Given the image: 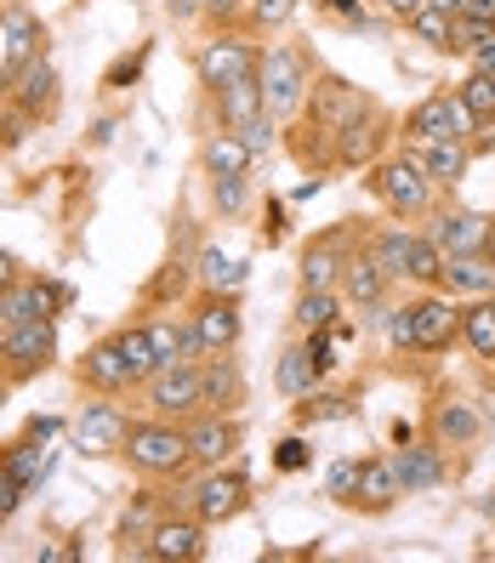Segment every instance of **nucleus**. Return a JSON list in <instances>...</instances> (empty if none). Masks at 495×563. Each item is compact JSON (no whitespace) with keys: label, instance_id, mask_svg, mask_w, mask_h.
I'll return each instance as SVG.
<instances>
[{"label":"nucleus","instance_id":"obj_3","mask_svg":"<svg viewBox=\"0 0 495 563\" xmlns=\"http://www.w3.org/2000/svg\"><path fill=\"white\" fill-rule=\"evenodd\" d=\"M433 177H427V165L416 148H399V154H382L371 165V194L393 211V217H427L433 211Z\"/></svg>","mask_w":495,"mask_h":563},{"label":"nucleus","instance_id":"obj_47","mask_svg":"<svg viewBox=\"0 0 495 563\" xmlns=\"http://www.w3.org/2000/svg\"><path fill=\"white\" fill-rule=\"evenodd\" d=\"M290 12H296V0H245V18L256 29H279V23H290Z\"/></svg>","mask_w":495,"mask_h":563},{"label":"nucleus","instance_id":"obj_54","mask_svg":"<svg viewBox=\"0 0 495 563\" xmlns=\"http://www.w3.org/2000/svg\"><path fill=\"white\" fill-rule=\"evenodd\" d=\"M468 18H479L484 29H495V0H468Z\"/></svg>","mask_w":495,"mask_h":563},{"label":"nucleus","instance_id":"obj_14","mask_svg":"<svg viewBox=\"0 0 495 563\" xmlns=\"http://www.w3.org/2000/svg\"><path fill=\"white\" fill-rule=\"evenodd\" d=\"M80 387L103 393V399H120V393H138V382H131V371H125V353H120V342H114V336H103V342H91V347H86V358H80Z\"/></svg>","mask_w":495,"mask_h":563},{"label":"nucleus","instance_id":"obj_25","mask_svg":"<svg viewBox=\"0 0 495 563\" xmlns=\"http://www.w3.org/2000/svg\"><path fill=\"white\" fill-rule=\"evenodd\" d=\"M200 165H206V177H251V165L256 154L240 143V131H211V137L200 143Z\"/></svg>","mask_w":495,"mask_h":563},{"label":"nucleus","instance_id":"obj_51","mask_svg":"<svg viewBox=\"0 0 495 563\" xmlns=\"http://www.w3.org/2000/svg\"><path fill=\"white\" fill-rule=\"evenodd\" d=\"M200 12H206L211 23H222V18H240L245 0H200Z\"/></svg>","mask_w":495,"mask_h":563},{"label":"nucleus","instance_id":"obj_5","mask_svg":"<svg viewBox=\"0 0 495 563\" xmlns=\"http://www.w3.org/2000/svg\"><path fill=\"white\" fill-rule=\"evenodd\" d=\"M473 125H479V114L461 103V91H433V97H421V103L399 120V137H405V148L439 143V137H461V143H468Z\"/></svg>","mask_w":495,"mask_h":563},{"label":"nucleus","instance_id":"obj_34","mask_svg":"<svg viewBox=\"0 0 495 563\" xmlns=\"http://www.w3.org/2000/svg\"><path fill=\"white\" fill-rule=\"evenodd\" d=\"M410 228H376L371 240H359L371 256H376V268L387 274V279H405V256H410Z\"/></svg>","mask_w":495,"mask_h":563},{"label":"nucleus","instance_id":"obj_21","mask_svg":"<svg viewBox=\"0 0 495 563\" xmlns=\"http://www.w3.org/2000/svg\"><path fill=\"white\" fill-rule=\"evenodd\" d=\"M399 495H405V489H399V473H393V455L359 461V489H353V507H359V512H387Z\"/></svg>","mask_w":495,"mask_h":563},{"label":"nucleus","instance_id":"obj_57","mask_svg":"<svg viewBox=\"0 0 495 563\" xmlns=\"http://www.w3.org/2000/svg\"><path fill=\"white\" fill-rule=\"evenodd\" d=\"M410 439H416V427H410V421H393V450L410 444Z\"/></svg>","mask_w":495,"mask_h":563},{"label":"nucleus","instance_id":"obj_48","mask_svg":"<svg viewBox=\"0 0 495 563\" xmlns=\"http://www.w3.org/2000/svg\"><path fill=\"white\" fill-rule=\"evenodd\" d=\"M172 324H177V364H200L206 358L200 324H194V319H172Z\"/></svg>","mask_w":495,"mask_h":563},{"label":"nucleus","instance_id":"obj_33","mask_svg":"<svg viewBox=\"0 0 495 563\" xmlns=\"http://www.w3.org/2000/svg\"><path fill=\"white\" fill-rule=\"evenodd\" d=\"M114 342H120V353H125L131 382L143 387V382L160 371V358H154V330H148V324H125V330H114Z\"/></svg>","mask_w":495,"mask_h":563},{"label":"nucleus","instance_id":"obj_9","mask_svg":"<svg viewBox=\"0 0 495 563\" xmlns=\"http://www.w3.org/2000/svg\"><path fill=\"white\" fill-rule=\"evenodd\" d=\"M183 427H188V455H194V467H222V461H234L240 444H245V427L228 416V410H194Z\"/></svg>","mask_w":495,"mask_h":563},{"label":"nucleus","instance_id":"obj_18","mask_svg":"<svg viewBox=\"0 0 495 563\" xmlns=\"http://www.w3.org/2000/svg\"><path fill=\"white\" fill-rule=\"evenodd\" d=\"M188 319L200 324V342H206V353H234L240 330H245V319H240V302H234V296H206V302L194 308Z\"/></svg>","mask_w":495,"mask_h":563},{"label":"nucleus","instance_id":"obj_55","mask_svg":"<svg viewBox=\"0 0 495 563\" xmlns=\"http://www.w3.org/2000/svg\"><path fill=\"white\" fill-rule=\"evenodd\" d=\"M319 188H324V177L314 172L308 183H296V194H290V200H296V206H302V200H314V194H319Z\"/></svg>","mask_w":495,"mask_h":563},{"label":"nucleus","instance_id":"obj_19","mask_svg":"<svg viewBox=\"0 0 495 563\" xmlns=\"http://www.w3.org/2000/svg\"><path fill=\"white\" fill-rule=\"evenodd\" d=\"M387 137H393V131H387V114L371 109V114H359V120L342 131V137H337V154H330V159H337V165H376V154H382Z\"/></svg>","mask_w":495,"mask_h":563},{"label":"nucleus","instance_id":"obj_12","mask_svg":"<svg viewBox=\"0 0 495 563\" xmlns=\"http://www.w3.org/2000/svg\"><path fill=\"white\" fill-rule=\"evenodd\" d=\"M393 473H399V489L405 495H427V489H444L450 484V461H444V444L427 439V444H399L393 450Z\"/></svg>","mask_w":495,"mask_h":563},{"label":"nucleus","instance_id":"obj_44","mask_svg":"<svg viewBox=\"0 0 495 563\" xmlns=\"http://www.w3.org/2000/svg\"><path fill=\"white\" fill-rule=\"evenodd\" d=\"M274 467H279V473H308V467H314V444H308L302 433L279 439V444H274Z\"/></svg>","mask_w":495,"mask_h":563},{"label":"nucleus","instance_id":"obj_20","mask_svg":"<svg viewBox=\"0 0 495 563\" xmlns=\"http://www.w3.org/2000/svg\"><path fill=\"white\" fill-rule=\"evenodd\" d=\"M439 290H450L455 302L461 296H495V262L484 256V251H461V256H444V279H439Z\"/></svg>","mask_w":495,"mask_h":563},{"label":"nucleus","instance_id":"obj_59","mask_svg":"<svg viewBox=\"0 0 495 563\" xmlns=\"http://www.w3.org/2000/svg\"><path fill=\"white\" fill-rule=\"evenodd\" d=\"M484 512H490V518H495V489H490V501H484Z\"/></svg>","mask_w":495,"mask_h":563},{"label":"nucleus","instance_id":"obj_13","mask_svg":"<svg viewBox=\"0 0 495 563\" xmlns=\"http://www.w3.org/2000/svg\"><path fill=\"white\" fill-rule=\"evenodd\" d=\"M206 529H211V523H200L194 512H183V518H154V529H148V558H154V563H194V558H206Z\"/></svg>","mask_w":495,"mask_h":563},{"label":"nucleus","instance_id":"obj_8","mask_svg":"<svg viewBox=\"0 0 495 563\" xmlns=\"http://www.w3.org/2000/svg\"><path fill=\"white\" fill-rule=\"evenodd\" d=\"M256 69H262V52L245 35H217V41H206L200 52H194V75H200L206 91H222V86H234V80H245Z\"/></svg>","mask_w":495,"mask_h":563},{"label":"nucleus","instance_id":"obj_56","mask_svg":"<svg viewBox=\"0 0 495 563\" xmlns=\"http://www.w3.org/2000/svg\"><path fill=\"white\" fill-rule=\"evenodd\" d=\"M427 7L444 12V18H461V12H468V0H427Z\"/></svg>","mask_w":495,"mask_h":563},{"label":"nucleus","instance_id":"obj_23","mask_svg":"<svg viewBox=\"0 0 495 563\" xmlns=\"http://www.w3.org/2000/svg\"><path fill=\"white\" fill-rule=\"evenodd\" d=\"M387 274L376 268V256L365 251V245H359L348 262H342V296H348V302L353 308H382V296H387Z\"/></svg>","mask_w":495,"mask_h":563},{"label":"nucleus","instance_id":"obj_27","mask_svg":"<svg viewBox=\"0 0 495 563\" xmlns=\"http://www.w3.org/2000/svg\"><path fill=\"white\" fill-rule=\"evenodd\" d=\"M319 382H324V376H319V364L308 358V347L290 342V347L279 353V364H274V387L285 393V399H308Z\"/></svg>","mask_w":495,"mask_h":563},{"label":"nucleus","instance_id":"obj_60","mask_svg":"<svg viewBox=\"0 0 495 563\" xmlns=\"http://www.w3.org/2000/svg\"><path fill=\"white\" fill-rule=\"evenodd\" d=\"M314 7H324V0H314Z\"/></svg>","mask_w":495,"mask_h":563},{"label":"nucleus","instance_id":"obj_2","mask_svg":"<svg viewBox=\"0 0 495 563\" xmlns=\"http://www.w3.org/2000/svg\"><path fill=\"white\" fill-rule=\"evenodd\" d=\"M314 75H319L314 57H308L302 46H290V41H279V46L262 52L256 80H262V103H268V114H274V120L302 114V109H308V91H314Z\"/></svg>","mask_w":495,"mask_h":563},{"label":"nucleus","instance_id":"obj_35","mask_svg":"<svg viewBox=\"0 0 495 563\" xmlns=\"http://www.w3.org/2000/svg\"><path fill=\"white\" fill-rule=\"evenodd\" d=\"M405 279H410V285H421V290H439V279H444V251H439L433 240H427V234H416V240H410Z\"/></svg>","mask_w":495,"mask_h":563},{"label":"nucleus","instance_id":"obj_11","mask_svg":"<svg viewBox=\"0 0 495 563\" xmlns=\"http://www.w3.org/2000/svg\"><path fill=\"white\" fill-rule=\"evenodd\" d=\"M410 319H416V353H444L450 342H461V308L450 290L410 296Z\"/></svg>","mask_w":495,"mask_h":563},{"label":"nucleus","instance_id":"obj_10","mask_svg":"<svg viewBox=\"0 0 495 563\" xmlns=\"http://www.w3.org/2000/svg\"><path fill=\"white\" fill-rule=\"evenodd\" d=\"M63 308H69V285L23 274V279L7 285V296H0V330H7V324H29V319H57Z\"/></svg>","mask_w":495,"mask_h":563},{"label":"nucleus","instance_id":"obj_24","mask_svg":"<svg viewBox=\"0 0 495 563\" xmlns=\"http://www.w3.org/2000/svg\"><path fill=\"white\" fill-rule=\"evenodd\" d=\"M433 439H439L444 450H468V444L484 439V416H479L468 399H439V405H433Z\"/></svg>","mask_w":495,"mask_h":563},{"label":"nucleus","instance_id":"obj_49","mask_svg":"<svg viewBox=\"0 0 495 563\" xmlns=\"http://www.w3.org/2000/svg\"><path fill=\"white\" fill-rule=\"evenodd\" d=\"M23 501H29V484H18L7 467H0V523H7V518H12Z\"/></svg>","mask_w":495,"mask_h":563},{"label":"nucleus","instance_id":"obj_7","mask_svg":"<svg viewBox=\"0 0 495 563\" xmlns=\"http://www.w3.org/2000/svg\"><path fill=\"white\" fill-rule=\"evenodd\" d=\"M143 410L148 416H165V421H188L200 405V364H172V371H154L143 387Z\"/></svg>","mask_w":495,"mask_h":563},{"label":"nucleus","instance_id":"obj_32","mask_svg":"<svg viewBox=\"0 0 495 563\" xmlns=\"http://www.w3.org/2000/svg\"><path fill=\"white\" fill-rule=\"evenodd\" d=\"M461 342L479 358H495V296H473V302L461 308Z\"/></svg>","mask_w":495,"mask_h":563},{"label":"nucleus","instance_id":"obj_15","mask_svg":"<svg viewBox=\"0 0 495 563\" xmlns=\"http://www.w3.org/2000/svg\"><path fill=\"white\" fill-rule=\"evenodd\" d=\"M490 228H495V217L468 211V206H450V211H439V217H433V228H427V240H433L444 256H461V251H484Z\"/></svg>","mask_w":495,"mask_h":563},{"label":"nucleus","instance_id":"obj_17","mask_svg":"<svg viewBox=\"0 0 495 563\" xmlns=\"http://www.w3.org/2000/svg\"><path fill=\"white\" fill-rule=\"evenodd\" d=\"M125 421H131V416H125L120 405H109L103 393H97V405H86L80 421H75V450H86V455H109V450H120Z\"/></svg>","mask_w":495,"mask_h":563},{"label":"nucleus","instance_id":"obj_1","mask_svg":"<svg viewBox=\"0 0 495 563\" xmlns=\"http://www.w3.org/2000/svg\"><path fill=\"white\" fill-rule=\"evenodd\" d=\"M120 455L131 461V473H143V478H177L183 467H194V455H188V427H183V421H165V416H138V421H125Z\"/></svg>","mask_w":495,"mask_h":563},{"label":"nucleus","instance_id":"obj_6","mask_svg":"<svg viewBox=\"0 0 495 563\" xmlns=\"http://www.w3.org/2000/svg\"><path fill=\"white\" fill-rule=\"evenodd\" d=\"M52 358H57V319H29V324L0 330V371H7V382L41 376Z\"/></svg>","mask_w":495,"mask_h":563},{"label":"nucleus","instance_id":"obj_29","mask_svg":"<svg viewBox=\"0 0 495 563\" xmlns=\"http://www.w3.org/2000/svg\"><path fill=\"white\" fill-rule=\"evenodd\" d=\"M194 279H200L206 296H240V285H245V262H234V256H222L217 245H206L200 262H194Z\"/></svg>","mask_w":495,"mask_h":563},{"label":"nucleus","instance_id":"obj_36","mask_svg":"<svg viewBox=\"0 0 495 563\" xmlns=\"http://www.w3.org/2000/svg\"><path fill=\"white\" fill-rule=\"evenodd\" d=\"M337 313H342V296L337 290H308L302 285V296H296V330H330L337 324Z\"/></svg>","mask_w":495,"mask_h":563},{"label":"nucleus","instance_id":"obj_46","mask_svg":"<svg viewBox=\"0 0 495 563\" xmlns=\"http://www.w3.org/2000/svg\"><path fill=\"white\" fill-rule=\"evenodd\" d=\"M302 347H308V358L319 364V376L337 371V330H302Z\"/></svg>","mask_w":495,"mask_h":563},{"label":"nucleus","instance_id":"obj_45","mask_svg":"<svg viewBox=\"0 0 495 563\" xmlns=\"http://www.w3.org/2000/svg\"><path fill=\"white\" fill-rule=\"evenodd\" d=\"M240 143H245V148H251L256 159H262V154H268V148L279 143V125H274V114H268V109H262L256 120H245V125H240Z\"/></svg>","mask_w":495,"mask_h":563},{"label":"nucleus","instance_id":"obj_31","mask_svg":"<svg viewBox=\"0 0 495 563\" xmlns=\"http://www.w3.org/2000/svg\"><path fill=\"white\" fill-rule=\"evenodd\" d=\"M41 444H46V439L23 433L18 444H7V450H0V467H7L18 484H29V495H35V489H41V478H46V455H41Z\"/></svg>","mask_w":495,"mask_h":563},{"label":"nucleus","instance_id":"obj_41","mask_svg":"<svg viewBox=\"0 0 495 563\" xmlns=\"http://www.w3.org/2000/svg\"><path fill=\"white\" fill-rule=\"evenodd\" d=\"M353 489H359V455H342L337 467L324 473V495L337 507H353Z\"/></svg>","mask_w":495,"mask_h":563},{"label":"nucleus","instance_id":"obj_40","mask_svg":"<svg viewBox=\"0 0 495 563\" xmlns=\"http://www.w3.org/2000/svg\"><path fill=\"white\" fill-rule=\"evenodd\" d=\"M382 336H387L393 353H416V319H410V302H399V308H387V313H382Z\"/></svg>","mask_w":495,"mask_h":563},{"label":"nucleus","instance_id":"obj_61","mask_svg":"<svg viewBox=\"0 0 495 563\" xmlns=\"http://www.w3.org/2000/svg\"><path fill=\"white\" fill-rule=\"evenodd\" d=\"M0 148H7V143H0Z\"/></svg>","mask_w":495,"mask_h":563},{"label":"nucleus","instance_id":"obj_42","mask_svg":"<svg viewBox=\"0 0 495 563\" xmlns=\"http://www.w3.org/2000/svg\"><path fill=\"white\" fill-rule=\"evenodd\" d=\"M148 52H154V46L143 41L138 52L114 57V63H109V75H103V86H109V91H125V86H138V80H143V63H148Z\"/></svg>","mask_w":495,"mask_h":563},{"label":"nucleus","instance_id":"obj_37","mask_svg":"<svg viewBox=\"0 0 495 563\" xmlns=\"http://www.w3.org/2000/svg\"><path fill=\"white\" fill-rule=\"evenodd\" d=\"M359 416V405L348 399V393H308V399L302 405H296V421H302V427H319V421H353Z\"/></svg>","mask_w":495,"mask_h":563},{"label":"nucleus","instance_id":"obj_22","mask_svg":"<svg viewBox=\"0 0 495 563\" xmlns=\"http://www.w3.org/2000/svg\"><path fill=\"white\" fill-rule=\"evenodd\" d=\"M18 109L29 120H52L57 114V69L46 57H29L18 69Z\"/></svg>","mask_w":495,"mask_h":563},{"label":"nucleus","instance_id":"obj_16","mask_svg":"<svg viewBox=\"0 0 495 563\" xmlns=\"http://www.w3.org/2000/svg\"><path fill=\"white\" fill-rule=\"evenodd\" d=\"M200 405L206 410H228V416L245 405V376H240L234 353H206L200 358Z\"/></svg>","mask_w":495,"mask_h":563},{"label":"nucleus","instance_id":"obj_53","mask_svg":"<svg viewBox=\"0 0 495 563\" xmlns=\"http://www.w3.org/2000/svg\"><path fill=\"white\" fill-rule=\"evenodd\" d=\"M262 240H268V245H279V240H285V222H279V200H268V228H262Z\"/></svg>","mask_w":495,"mask_h":563},{"label":"nucleus","instance_id":"obj_58","mask_svg":"<svg viewBox=\"0 0 495 563\" xmlns=\"http://www.w3.org/2000/svg\"><path fill=\"white\" fill-rule=\"evenodd\" d=\"M18 274H12V256H0V296H7V285H12Z\"/></svg>","mask_w":495,"mask_h":563},{"label":"nucleus","instance_id":"obj_52","mask_svg":"<svg viewBox=\"0 0 495 563\" xmlns=\"http://www.w3.org/2000/svg\"><path fill=\"white\" fill-rule=\"evenodd\" d=\"M421 7H427V0H382V12H387V18H399V23H410Z\"/></svg>","mask_w":495,"mask_h":563},{"label":"nucleus","instance_id":"obj_30","mask_svg":"<svg viewBox=\"0 0 495 563\" xmlns=\"http://www.w3.org/2000/svg\"><path fill=\"white\" fill-rule=\"evenodd\" d=\"M211 97H217V114H222L228 131H240L245 120H256L262 109H268V103H262V80H256V75H245V80H234V86H222V91H211Z\"/></svg>","mask_w":495,"mask_h":563},{"label":"nucleus","instance_id":"obj_28","mask_svg":"<svg viewBox=\"0 0 495 563\" xmlns=\"http://www.w3.org/2000/svg\"><path fill=\"white\" fill-rule=\"evenodd\" d=\"M348 256H353V251H342V240H314V245L302 251V285H308V290H337Z\"/></svg>","mask_w":495,"mask_h":563},{"label":"nucleus","instance_id":"obj_38","mask_svg":"<svg viewBox=\"0 0 495 563\" xmlns=\"http://www.w3.org/2000/svg\"><path fill=\"white\" fill-rule=\"evenodd\" d=\"M211 206H217V217H245V206H251V177H211Z\"/></svg>","mask_w":495,"mask_h":563},{"label":"nucleus","instance_id":"obj_43","mask_svg":"<svg viewBox=\"0 0 495 563\" xmlns=\"http://www.w3.org/2000/svg\"><path fill=\"white\" fill-rule=\"evenodd\" d=\"M455 91H461V103H468V109H473L479 120H484V114H495V75H484V69H473V75H468V80H461Z\"/></svg>","mask_w":495,"mask_h":563},{"label":"nucleus","instance_id":"obj_39","mask_svg":"<svg viewBox=\"0 0 495 563\" xmlns=\"http://www.w3.org/2000/svg\"><path fill=\"white\" fill-rule=\"evenodd\" d=\"M405 29H410V35H416L421 46H433V52H450V18H444V12L421 7V12H416V18L405 23Z\"/></svg>","mask_w":495,"mask_h":563},{"label":"nucleus","instance_id":"obj_50","mask_svg":"<svg viewBox=\"0 0 495 563\" xmlns=\"http://www.w3.org/2000/svg\"><path fill=\"white\" fill-rule=\"evenodd\" d=\"M468 63H473V69H484V75H495V29H490V35L468 52Z\"/></svg>","mask_w":495,"mask_h":563},{"label":"nucleus","instance_id":"obj_4","mask_svg":"<svg viewBox=\"0 0 495 563\" xmlns=\"http://www.w3.org/2000/svg\"><path fill=\"white\" fill-rule=\"evenodd\" d=\"M251 507V478L240 467H200V478H188L183 489V512H194L200 523H228Z\"/></svg>","mask_w":495,"mask_h":563},{"label":"nucleus","instance_id":"obj_26","mask_svg":"<svg viewBox=\"0 0 495 563\" xmlns=\"http://www.w3.org/2000/svg\"><path fill=\"white\" fill-rule=\"evenodd\" d=\"M416 154H421L427 177H433L439 188H455L461 177H468V165H473V148L461 143V137H439V143H421Z\"/></svg>","mask_w":495,"mask_h":563}]
</instances>
